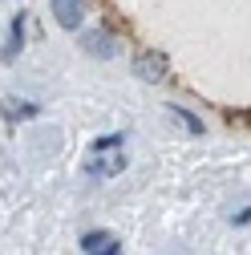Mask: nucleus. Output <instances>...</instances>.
<instances>
[{"mask_svg":"<svg viewBox=\"0 0 251 255\" xmlns=\"http://www.w3.org/2000/svg\"><path fill=\"white\" fill-rule=\"evenodd\" d=\"M134 73H138L142 81H162V77H166V57H162V53H142L138 65H134Z\"/></svg>","mask_w":251,"mask_h":255,"instance_id":"1","label":"nucleus"},{"mask_svg":"<svg viewBox=\"0 0 251 255\" xmlns=\"http://www.w3.org/2000/svg\"><path fill=\"white\" fill-rule=\"evenodd\" d=\"M53 16L61 20V28H77L81 24V0H49Z\"/></svg>","mask_w":251,"mask_h":255,"instance_id":"2","label":"nucleus"},{"mask_svg":"<svg viewBox=\"0 0 251 255\" xmlns=\"http://www.w3.org/2000/svg\"><path fill=\"white\" fill-rule=\"evenodd\" d=\"M85 49H93L98 57H110V53H114V41H110L106 33H89V37H85Z\"/></svg>","mask_w":251,"mask_h":255,"instance_id":"3","label":"nucleus"},{"mask_svg":"<svg viewBox=\"0 0 251 255\" xmlns=\"http://www.w3.org/2000/svg\"><path fill=\"white\" fill-rule=\"evenodd\" d=\"M110 239H114V235H106V231H89V235L81 239V247H85V255H93V251H102Z\"/></svg>","mask_w":251,"mask_h":255,"instance_id":"4","label":"nucleus"},{"mask_svg":"<svg viewBox=\"0 0 251 255\" xmlns=\"http://www.w3.org/2000/svg\"><path fill=\"white\" fill-rule=\"evenodd\" d=\"M4 114H8L12 122H20V114H24V118L37 114V106H28V102H4Z\"/></svg>","mask_w":251,"mask_h":255,"instance_id":"5","label":"nucleus"},{"mask_svg":"<svg viewBox=\"0 0 251 255\" xmlns=\"http://www.w3.org/2000/svg\"><path fill=\"white\" fill-rule=\"evenodd\" d=\"M20 37H24V16H12V41H8V57H16Z\"/></svg>","mask_w":251,"mask_h":255,"instance_id":"6","label":"nucleus"},{"mask_svg":"<svg viewBox=\"0 0 251 255\" xmlns=\"http://www.w3.org/2000/svg\"><path fill=\"white\" fill-rule=\"evenodd\" d=\"M93 255H122V243H118V239H110L102 251H93Z\"/></svg>","mask_w":251,"mask_h":255,"instance_id":"7","label":"nucleus"}]
</instances>
